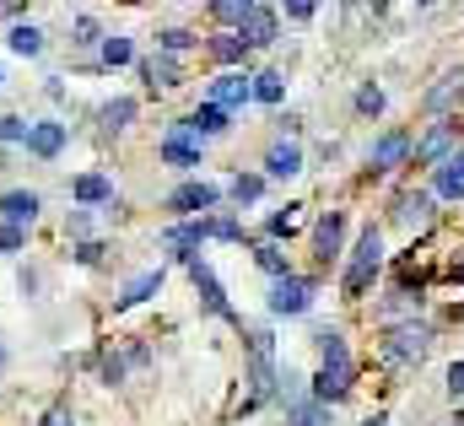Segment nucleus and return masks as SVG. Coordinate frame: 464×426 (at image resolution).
Segmentation results:
<instances>
[{"label":"nucleus","instance_id":"1","mask_svg":"<svg viewBox=\"0 0 464 426\" xmlns=\"http://www.w3.org/2000/svg\"><path fill=\"white\" fill-rule=\"evenodd\" d=\"M378 265H383V232L378 227H362V237H356V248H351V259H346V276H341L346 297H362L367 292V281H372Z\"/></svg>","mask_w":464,"mask_h":426},{"label":"nucleus","instance_id":"2","mask_svg":"<svg viewBox=\"0 0 464 426\" xmlns=\"http://www.w3.org/2000/svg\"><path fill=\"white\" fill-rule=\"evenodd\" d=\"M157 157L168 162V168H200V157H206V140L189 130V119H179V124H168V135L157 140Z\"/></svg>","mask_w":464,"mask_h":426},{"label":"nucleus","instance_id":"3","mask_svg":"<svg viewBox=\"0 0 464 426\" xmlns=\"http://www.w3.org/2000/svg\"><path fill=\"white\" fill-rule=\"evenodd\" d=\"M427 351H432V329L427 324H394L389 340H383V362H394V367H416Z\"/></svg>","mask_w":464,"mask_h":426},{"label":"nucleus","instance_id":"4","mask_svg":"<svg viewBox=\"0 0 464 426\" xmlns=\"http://www.w3.org/2000/svg\"><path fill=\"white\" fill-rule=\"evenodd\" d=\"M65 140H71V124H65V119H33V124H27L22 151H27V157H38V162H54V157L65 151Z\"/></svg>","mask_w":464,"mask_h":426},{"label":"nucleus","instance_id":"5","mask_svg":"<svg viewBox=\"0 0 464 426\" xmlns=\"http://www.w3.org/2000/svg\"><path fill=\"white\" fill-rule=\"evenodd\" d=\"M217 200H222V189H217V184L189 179V184H179V189L168 195V211L179 216V221H200L206 211H217Z\"/></svg>","mask_w":464,"mask_h":426},{"label":"nucleus","instance_id":"6","mask_svg":"<svg viewBox=\"0 0 464 426\" xmlns=\"http://www.w3.org/2000/svg\"><path fill=\"white\" fill-rule=\"evenodd\" d=\"M189 281H195V292H200V308H206V314H217V319H227V324L243 329V319L232 314L227 292H222V281H217V270H211L206 259H189Z\"/></svg>","mask_w":464,"mask_h":426},{"label":"nucleus","instance_id":"7","mask_svg":"<svg viewBox=\"0 0 464 426\" xmlns=\"http://www.w3.org/2000/svg\"><path fill=\"white\" fill-rule=\"evenodd\" d=\"M308 308H314V281H308V276H281V281L270 286V314H276V319H281V314L297 319V314H308Z\"/></svg>","mask_w":464,"mask_h":426},{"label":"nucleus","instance_id":"8","mask_svg":"<svg viewBox=\"0 0 464 426\" xmlns=\"http://www.w3.org/2000/svg\"><path fill=\"white\" fill-rule=\"evenodd\" d=\"M459 146V124L454 119H443V124H432L427 130V140L421 146H411V168H427V162H449V151Z\"/></svg>","mask_w":464,"mask_h":426},{"label":"nucleus","instance_id":"9","mask_svg":"<svg viewBox=\"0 0 464 426\" xmlns=\"http://www.w3.org/2000/svg\"><path fill=\"white\" fill-rule=\"evenodd\" d=\"M206 103H217V108H248L254 103V76H243V71H222L211 87H206Z\"/></svg>","mask_w":464,"mask_h":426},{"label":"nucleus","instance_id":"10","mask_svg":"<svg viewBox=\"0 0 464 426\" xmlns=\"http://www.w3.org/2000/svg\"><path fill=\"white\" fill-rule=\"evenodd\" d=\"M232 33L243 38V49H270V44H276V33H281V16H276L270 5H254Z\"/></svg>","mask_w":464,"mask_h":426},{"label":"nucleus","instance_id":"11","mask_svg":"<svg viewBox=\"0 0 464 426\" xmlns=\"http://www.w3.org/2000/svg\"><path fill=\"white\" fill-rule=\"evenodd\" d=\"M71 200H76L82 211H109V206H114V179H109V173H82V179L71 184Z\"/></svg>","mask_w":464,"mask_h":426},{"label":"nucleus","instance_id":"12","mask_svg":"<svg viewBox=\"0 0 464 426\" xmlns=\"http://www.w3.org/2000/svg\"><path fill=\"white\" fill-rule=\"evenodd\" d=\"M38 211H44V195L38 189H5L0 195V221H11V227H33L38 221Z\"/></svg>","mask_w":464,"mask_h":426},{"label":"nucleus","instance_id":"13","mask_svg":"<svg viewBox=\"0 0 464 426\" xmlns=\"http://www.w3.org/2000/svg\"><path fill=\"white\" fill-rule=\"evenodd\" d=\"M341 243H346V211H324L314 221V254L330 265V259H341Z\"/></svg>","mask_w":464,"mask_h":426},{"label":"nucleus","instance_id":"14","mask_svg":"<svg viewBox=\"0 0 464 426\" xmlns=\"http://www.w3.org/2000/svg\"><path fill=\"white\" fill-rule=\"evenodd\" d=\"M314 340H319V356H324V367H319V373H335V378H356V367H351V351H346V334H341V329H319V334H314Z\"/></svg>","mask_w":464,"mask_h":426},{"label":"nucleus","instance_id":"15","mask_svg":"<svg viewBox=\"0 0 464 426\" xmlns=\"http://www.w3.org/2000/svg\"><path fill=\"white\" fill-rule=\"evenodd\" d=\"M297 173H303V146H297V140H276V146L265 151V179H281V184H286V179H297Z\"/></svg>","mask_w":464,"mask_h":426},{"label":"nucleus","instance_id":"16","mask_svg":"<svg viewBox=\"0 0 464 426\" xmlns=\"http://www.w3.org/2000/svg\"><path fill=\"white\" fill-rule=\"evenodd\" d=\"M405 157H411V130H389V135L372 146L367 162H372V173H389V168H400Z\"/></svg>","mask_w":464,"mask_h":426},{"label":"nucleus","instance_id":"17","mask_svg":"<svg viewBox=\"0 0 464 426\" xmlns=\"http://www.w3.org/2000/svg\"><path fill=\"white\" fill-rule=\"evenodd\" d=\"M162 281H168V270H162V265H157V270H146V276H135V281L114 297V308H119V314H124V308H140L146 297H157V292H162Z\"/></svg>","mask_w":464,"mask_h":426},{"label":"nucleus","instance_id":"18","mask_svg":"<svg viewBox=\"0 0 464 426\" xmlns=\"http://www.w3.org/2000/svg\"><path fill=\"white\" fill-rule=\"evenodd\" d=\"M135 71H140V82L146 87H162V92H173L184 76H179V65H173V54H151V60H135Z\"/></svg>","mask_w":464,"mask_h":426},{"label":"nucleus","instance_id":"19","mask_svg":"<svg viewBox=\"0 0 464 426\" xmlns=\"http://www.w3.org/2000/svg\"><path fill=\"white\" fill-rule=\"evenodd\" d=\"M5 49L38 60V54H44V27H33V22H11V27H5Z\"/></svg>","mask_w":464,"mask_h":426},{"label":"nucleus","instance_id":"20","mask_svg":"<svg viewBox=\"0 0 464 426\" xmlns=\"http://www.w3.org/2000/svg\"><path fill=\"white\" fill-rule=\"evenodd\" d=\"M189 130H195L200 140H206V135H227L232 113H227V108H217V103H200L195 113H189Z\"/></svg>","mask_w":464,"mask_h":426},{"label":"nucleus","instance_id":"21","mask_svg":"<svg viewBox=\"0 0 464 426\" xmlns=\"http://www.w3.org/2000/svg\"><path fill=\"white\" fill-rule=\"evenodd\" d=\"M432 206H438V200H432V189H421V195H400V227H427V221H432Z\"/></svg>","mask_w":464,"mask_h":426},{"label":"nucleus","instance_id":"22","mask_svg":"<svg viewBox=\"0 0 464 426\" xmlns=\"http://www.w3.org/2000/svg\"><path fill=\"white\" fill-rule=\"evenodd\" d=\"M286 426H335V416L319 400H297V405H286Z\"/></svg>","mask_w":464,"mask_h":426},{"label":"nucleus","instance_id":"23","mask_svg":"<svg viewBox=\"0 0 464 426\" xmlns=\"http://www.w3.org/2000/svg\"><path fill=\"white\" fill-rule=\"evenodd\" d=\"M98 49H103V65H109V71H119V65H135V44H130L124 33H103V44H98Z\"/></svg>","mask_w":464,"mask_h":426},{"label":"nucleus","instance_id":"24","mask_svg":"<svg viewBox=\"0 0 464 426\" xmlns=\"http://www.w3.org/2000/svg\"><path fill=\"white\" fill-rule=\"evenodd\" d=\"M135 113H140L135 98H114V103H103L98 119H103V130H109V135H119V130H130V119H135Z\"/></svg>","mask_w":464,"mask_h":426},{"label":"nucleus","instance_id":"25","mask_svg":"<svg viewBox=\"0 0 464 426\" xmlns=\"http://www.w3.org/2000/svg\"><path fill=\"white\" fill-rule=\"evenodd\" d=\"M454 98H464V71L443 76V87H432V92H427V108H432V113H449Z\"/></svg>","mask_w":464,"mask_h":426},{"label":"nucleus","instance_id":"26","mask_svg":"<svg viewBox=\"0 0 464 426\" xmlns=\"http://www.w3.org/2000/svg\"><path fill=\"white\" fill-rule=\"evenodd\" d=\"M286 98V76L281 71H259L254 76V103H281Z\"/></svg>","mask_w":464,"mask_h":426},{"label":"nucleus","instance_id":"27","mask_svg":"<svg viewBox=\"0 0 464 426\" xmlns=\"http://www.w3.org/2000/svg\"><path fill=\"white\" fill-rule=\"evenodd\" d=\"M206 49H211V60H222V65H243V54H248L237 33H217V38H211Z\"/></svg>","mask_w":464,"mask_h":426},{"label":"nucleus","instance_id":"28","mask_svg":"<svg viewBox=\"0 0 464 426\" xmlns=\"http://www.w3.org/2000/svg\"><path fill=\"white\" fill-rule=\"evenodd\" d=\"M297 227H303V206H286V211H276L270 221H265V232H270V243H276V237H292Z\"/></svg>","mask_w":464,"mask_h":426},{"label":"nucleus","instance_id":"29","mask_svg":"<svg viewBox=\"0 0 464 426\" xmlns=\"http://www.w3.org/2000/svg\"><path fill=\"white\" fill-rule=\"evenodd\" d=\"M254 5H259V0H211V16H217L222 27H237V22H243Z\"/></svg>","mask_w":464,"mask_h":426},{"label":"nucleus","instance_id":"30","mask_svg":"<svg viewBox=\"0 0 464 426\" xmlns=\"http://www.w3.org/2000/svg\"><path fill=\"white\" fill-rule=\"evenodd\" d=\"M200 38L195 33H184V27H168V33H157V54H184V49H195Z\"/></svg>","mask_w":464,"mask_h":426},{"label":"nucleus","instance_id":"31","mask_svg":"<svg viewBox=\"0 0 464 426\" xmlns=\"http://www.w3.org/2000/svg\"><path fill=\"white\" fill-rule=\"evenodd\" d=\"M259 195H265V179H259V173H237V179H232V200H237V206H254Z\"/></svg>","mask_w":464,"mask_h":426},{"label":"nucleus","instance_id":"32","mask_svg":"<svg viewBox=\"0 0 464 426\" xmlns=\"http://www.w3.org/2000/svg\"><path fill=\"white\" fill-rule=\"evenodd\" d=\"M254 265H259L265 276H276V281H281V276H292V270H286V254H281L276 243H259V254H254Z\"/></svg>","mask_w":464,"mask_h":426},{"label":"nucleus","instance_id":"33","mask_svg":"<svg viewBox=\"0 0 464 426\" xmlns=\"http://www.w3.org/2000/svg\"><path fill=\"white\" fill-rule=\"evenodd\" d=\"M200 221H206V237H222V243H237L243 237L237 216H200Z\"/></svg>","mask_w":464,"mask_h":426},{"label":"nucleus","instance_id":"34","mask_svg":"<svg viewBox=\"0 0 464 426\" xmlns=\"http://www.w3.org/2000/svg\"><path fill=\"white\" fill-rule=\"evenodd\" d=\"M71 33H76V38H71L76 49H92V44H103V27H98V16H76V22H71Z\"/></svg>","mask_w":464,"mask_h":426},{"label":"nucleus","instance_id":"35","mask_svg":"<svg viewBox=\"0 0 464 426\" xmlns=\"http://www.w3.org/2000/svg\"><path fill=\"white\" fill-rule=\"evenodd\" d=\"M27 124H33V119L5 113V119H0V151H5V146H22V140H27Z\"/></svg>","mask_w":464,"mask_h":426},{"label":"nucleus","instance_id":"36","mask_svg":"<svg viewBox=\"0 0 464 426\" xmlns=\"http://www.w3.org/2000/svg\"><path fill=\"white\" fill-rule=\"evenodd\" d=\"M71 254H76V265H87V270H92V265H103V254H109V243H98V237H87V243H76Z\"/></svg>","mask_w":464,"mask_h":426},{"label":"nucleus","instance_id":"37","mask_svg":"<svg viewBox=\"0 0 464 426\" xmlns=\"http://www.w3.org/2000/svg\"><path fill=\"white\" fill-rule=\"evenodd\" d=\"M22 248H27V232L11 227V221H0V254H22Z\"/></svg>","mask_w":464,"mask_h":426},{"label":"nucleus","instance_id":"38","mask_svg":"<svg viewBox=\"0 0 464 426\" xmlns=\"http://www.w3.org/2000/svg\"><path fill=\"white\" fill-rule=\"evenodd\" d=\"M65 232H71L76 243H87V232H92V211H71L65 216Z\"/></svg>","mask_w":464,"mask_h":426},{"label":"nucleus","instance_id":"39","mask_svg":"<svg viewBox=\"0 0 464 426\" xmlns=\"http://www.w3.org/2000/svg\"><path fill=\"white\" fill-rule=\"evenodd\" d=\"M281 11H286L292 22H314V11H319V0H281Z\"/></svg>","mask_w":464,"mask_h":426},{"label":"nucleus","instance_id":"40","mask_svg":"<svg viewBox=\"0 0 464 426\" xmlns=\"http://www.w3.org/2000/svg\"><path fill=\"white\" fill-rule=\"evenodd\" d=\"M103 383H124V356L119 351H103Z\"/></svg>","mask_w":464,"mask_h":426},{"label":"nucleus","instance_id":"41","mask_svg":"<svg viewBox=\"0 0 464 426\" xmlns=\"http://www.w3.org/2000/svg\"><path fill=\"white\" fill-rule=\"evenodd\" d=\"M356 108H362V113H383V92H378V87H362V92H356Z\"/></svg>","mask_w":464,"mask_h":426},{"label":"nucleus","instance_id":"42","mask_svg":"<svg viewBox=\"0 0 464 426\" xmlns=\"http://www.w3.org/2000/svg\"><path fill=\"white\" fill-rule=\"evenodd\" d=\"M449 394H454V400H464V362H454V367H449Z\"/></svg>","mask_w":464,"mask_h":426},{"label":"nucleus","instance_id":"43","mask_svg":"<svg viewBox=\"0 0 464 426\" xmlns=\"http://www.w3.org/2000/svg\"><path fill=\"white\" fill-rule=\"evenodd\" d=\"M449 168L459 173V184H464V146H459V151H454V157H449Z\"/></svg>","mask_w":464,"mask_h":426},{"label":"nucleus","instance_id":"44","mask_svg":"<svg viewBox=\"0 0 464 426\" xmlns=\"http://www.w3.org/2000/svg\"><path fill=\"white\" fill-rule=\"evenodd\" d=\"M44 426H71V416H49Z\"/></svg>","mask_w":464,"mask_h":426},{"label":"nucleus","instance_id":"45","mask_svg":"<svg viewBox=\"0 0 464 426\" xmlns=\"http://www.w3.org/2000/svg\"><path fill=\"white\" fill-rule=\"evenodd\" d=\"M454 281H464V265H454Z\"/></svg>","mask_w":464,"mask_h":426},{"label":"nucleus","instance_id":"46","mask_svg":"<svg viewBox=\"0 0 464 426\" xmlns=\"http://www.w3.org/2000/svg\"><path fill=\"white\" fill-rule=\"evenodd\" d=\"M416 5H432V0H416Z\"/></svg>","mask_w":464,"mask_h":426},{"label":"nucleus","instance_id":"47","mask_svg":"<svg viewBox=\"0 0 464 426\" xmlns=\"http://www.w3.org/2000/svg\"><path fill=\"white\" fill-rule=\"evenodd\" d=\"M0 82H5V76H0Z\"/></svg>","mask_w":464,"mask_h":426},{"label":"nucleus","instance_id":"48","mask_svg":"<svg viewBox=\"0 0 464 426\" xmlns=\"http://www.w3.org/2000/svg\"><path fill=\"white\" fill-rule=\"evenodd\" d=\"M0 362H5V356H0Z\"/></svg>","mask_w":464,"mask_h":426}]
</instances>
